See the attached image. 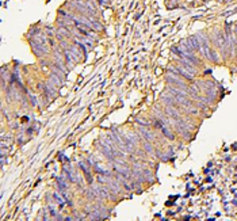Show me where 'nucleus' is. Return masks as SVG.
I'll return each instance as SVG.
<instances>
[{
	"label": "nucleus",
	"instance_id": "1",
	"mask_svg": "<svg viewBox=\"0 0 237 221\" xmlns=\"http://www.w3.org/2000/svg\"><path fill=\"white\" fill-rule=\"evenodd\" d=\"M30 45H31L33 52H34L37 56L48 55V48H46L45 44H41V42H37V41H34V39H33V41L30 42Z\"/></svg>",
	"mask_w": 237,
	"mask_h": 221
},
{
	"label": "nucleus",
	"instance_id": "2",
	"mask_svg": "<svg viewBox=\"0 0 237 221\" xmlns=\"http://www.w3.org/2000/svg\"><path fill=\"white\" fill-rule=\"evenodd\" d=\"M183 42L186 44L190 50H199V49H201V44H199L196 37H188L186 41H183Z\"/></svg>",
	"mask_w": 237,
	"mask_h": 221
},
{
	"label": "nucleus",
	"instance_id": "3",
	"mask_svg": "<svg viewBox=\"0 0 237 221\" xmlns=\"http://www.w3.org/2000/svg\"><path fill=\"white\" fill-rule=\"evenodd\" d=\"M138 133H140V134H141L146 141H149V142H151V141H154V138H156L154 133L149 130L146 126H141V128L138 129Z\"/></svg>",
	"mask_w": 237,
	"mask_h": 221
},
{
	"label": "nucleus",
	"instance_id": "4",
	"mask_svg": "<svg viewBox=\"0 0 237 221\" xmlns=\"http://www.w3.org/2000/svg\"><path fill=\"white\" fill-rule=\"evenodd\" d=\"M114 170H115L118 174H121V175L126 176V178H129V176H131V172H133V171H131L130 168H129V167H126L123 163L115 164V166H114Z\"/></svg>",
	"mask_w": 237,
	"mask_h": 221
},
{
	"label": "nucleus",
	"instance_id": "5",
	"mask_svg": "<svg viewBox=\"0 0 237 221\" xmlns=\"http://www.w3.org/2000/svg\"><path fill=\"white\" fill-rule=\"evenodd\" d=\"M69 50H71L75 61L79 63V61L81 60V57H83V55H84V52H80V46L79 45H72V46H69Z\"/></svg>",
	"mask_w": 237,
	"mask_h": 221
},
{
	"label": "nucleus",
	"instance_id": "6",
	"mask_svg": "<svg viewBox=\"0 0 237 221\" xmlns=\"http://www.w3.org/2000/svg\"><path fill=\"white\" fill-rule=\"evenodd\" d=\"M92 190L96 193V196L102 197V198H109L110 193L109 190H107V187H103V186H92Z\"/></svg>",
	"mask_w": 237,
	"mask_h": 221
},
{
	"label": "nucleus",
	"instance_id": "7",
	"mask_svg": "<svg viewBox=\"0 0 237 221\" xmlns=\"http://www.w3.org/2000/svg\"><path fill=\"white\" fill-rule=\"evenodd\" d=\"M180 67L184 68V69H186L187 72H190L191 75H195L196 73V69L192 67V63H190V61L186 60V58H183V60L180 61Z\"/></svg>",
	"mask_w": 237,
	"mask_h": 221
},
{
	"label": "nucleus",
	"instance_id": "8",
	"mask_svg": "<svg viewBox=\"0 0 237 221\" xmlns=\"http://www.w3.org/2000/svg\"><path fill=\"white\" fill-rule=\"evenodd\" d=\"M107 186H109V189L111 190V191L114 193V194H118V193L121 191V186H119V183L117 182V180H114V179L110 180Z\"/></svg>",
	"mask_w": 237,
	"mask_h": 221
},
{
	"label": "nucleus",
	"instance_id": "9",
	"mask_svg": "<svg viewBox=\"0 0 237 221\" xmlns=\"http://www.w3.org/2000/svg\"><path fill=\"white\" fill-rule=\"evenodd\" d=\"M90 26H91V29H93V30H96V31H102L103 30V26L100 25L98 20H95V18L93 16H90Z\"/></svg>",
	"mask_w": 237,
	"mask_h": 221
},
{
	"label": "nucleus",
	"instance_id": "10",
	"mask_svg": "<svg viewBox=\"0 0 237 221\" xmlns=\"http://www.w3.org/2000/svg\"><path fill=\"white\" fill-rule=\"evenodd\" d=\"M87 4V8H88V11L91 12V15H95L96 14V0H87L86 1Z\"/></svg>",
	"mask_w": 237,
	"mask_h": 221
},
{
	"label": "nucleus",
	"instance_id": "11",
	"mask_svg": "<svg viewBox=\"0 0 237 221\" xmlns=\"http://www.w3.org/2000/svg\"><path fill=\"white\" fill-rule=\"evenodd\" d=\"M161 132H163V134L167 136V137L170 138V140H173V133L171 132V129L168 128L165 124H163V125H161Z\"/></svg>",
	"mask_w": 237,
	"mask_h": 221
},
{
	"label": "nucleus",
	"instance_id": "12",
	"mask_svg": "<svg viewBox=\"0 0 237 221\" xmlns=\"http://www.w3.org/2000/svg\"><path fill=\"white\" fill-rule=\"evenodd\" d=\"M178 69H179V75H182L183 77H186L187 80H191V79H192V75L190 73V72H187L184 68H182L180 65H178Z\"/></svg>",
	"mask_w": 237,
	"mask_h": 221
},
{
	"label": "nucleus",
	"instance_id": "13",
	"mask_svg": "<svg viewBox=\"0 0 237 221\" xmlns=\"http://www.w3.org/2000/svg\"><path fill=\"white\" fill-rule=\"evenodd\" d=\"M57 182H58V186H60L61 191L64 193V190L68 189V185H67V182H65V178H64V176H58V178H57Z\"/></svg>",
	"mask_w": 237,
	"mask_h": 221
},
{
	"label": "nucleus",
	"instance_id": "14",
	"mask_svg": "<svg viewBox=\"0 0 237 221\" xmlns=\"http://www.w3.org/2000/svg\"><path fill=\"white\" fill-rule=\"evenodd\" d=\"M142 172H144V176H145V180H146V182H153V172H152V171L144 170Z\"/></svg>",
	"mask_w": 237,
	"mask_h": 221
},
{
	"label": "nucleus",
	"instance_id": "15",
	"mask_svg": "<svg viewBox=\"0 0 237 221\" xmlns=\"http://www.w3.org/2000/svg\"><path fill=\"white\" fill-rule=\"evenodd\" d=\"M61 79H62V77H60L58 75H56V73H53L51 75V77H50V81H53L56 86H61V83H62Z\"/></svg>",
	"mask_w": 237,
	"mask_h": 221
},
{
	"label": "nucleus",
	"instance_id": "16",
	"mask_svg": "<svg viewBox=\"0 0 237 221\" xmlns=\"http://www.w3.org/2000/svg\"><path fill=\"white\" fill-rule=\"evenodd\" d=\"M209 60L213 61V63H218V61H220V58H218V55L215 53L214 50H210V55H209Z\"/></svg>",
	"mask_w": 237,
	"mask_h": 221
},
{
	"label": "nucleus",
	"instance_id": "17",
	"mask_svg": "<svg viewBox=\"0 0 237 221\" xmlns=\"http://www.w3.org/2000/svg\"><path fill=\"white\" fill-rule=\"evenodd\" d=\"M144 149H145V152H146V153H153V152H154L153 147H152V144L149 142V141H146V142L144 144Z\"/></svg>",
	"mask_w": 237,
	"mask_h": 221
},
{
	"label": "nucleus",
	"instance_id": "18",
	"mask_svg": "<svg viewBox=\"0 0 237 221\" xmlns=\"http://www.w3.org/2000/svg\"><path fill=\"white\" fill-rule=\"evenodd\" d=\"M39 33H41V30H39L38 27H33V29H30V31H29V37H33V38H34V37H37V35L39 34Z\"/></svg>",
	"mask_w": 237,
	"mask_h": 221
},
{
	"label": "nucleus",
	"instance_id": "19",
	"mask_svg": "<svg viewBox=\"0 0 237 221\" xmlns=\"http://www.w3.org/2000/svg\"><path fill=\"white\" fill-rule=\"evenodd\" d=\"M80 167H81V170L84 171V172H90V163L88 161H80Z\"/></svg>",
	"mask_w": 237,
	"mask_h": 221
},
{
	"label": "nucleus",
	"instance_id": "20",
	"mask_svg": "<svg viewBox=\"0 0 237 221\" xmlns=\"http://www.w3.org/2000/svg\"><path fill=\"white\" fill-rule=\"evenodd\" d=\"M46 33H48L49 37H53V34H54V30L50 29V27H48V29H46Z\"/></svg>",
	"mask_w": 237,
	"mask_h": 221
},
{
	"label": "nucleus",
	"instance_id": "21",
	"mask_svg": "<svg viewBox=\"0 0 237 221\" xmlns=\"http://www.w3.org/2000/svg\"><path fill=\"white\" fill-rule=\"evenodd\" d=\"M30 102H31L33 105L36 106V105H37V99H36V96H30Z\"/></svg>",
	"mask_w": 237,
	"mask_h": 221
},
{
	"label": "nucleus",
	"instance_id": "22",
	"mask_svg": "<svg viewBox=\"0 0 237 221\" xmlns=\"http://www.w3.org/2000/svg\"><path fill=\"white\" fill-rule=\"evenodd\" d=\"M48 41H49V44H50V46H51V48H56V44H54V39H51V38H49V39H48Z\"/></svg>",
	"mask_w": 237,
	"mask_h": 221
},
{
	"label": "nucleus",
	"instance_id": "23",
	"mask_svg": "<svg viewBox=\"0 0 237 221\" xmlns=\"http://www.w3.org/2000/svg\"><path fill=\"white\" fill-rule=\"evenodd\" d=\"M100 4H109V0H98Z\"/></svg>",
	"mask_w": 237,
	"mask_h": 221
},
{
	"label": "nucleus",
	"instance_id": "24",
	"mask_svg": "<svg viewBox=\"0 0 237 221\" xmlns=\"http://www.w3.org/2000/svg\"><path fill=\"white\" fill-rule=\"evenodd\" d=\"M25 141H23V137H18V144H23Z\"/></svg>",
	"mask_w": 237,
	"mask_h": 221
},
{
	"label": "nucleus",
	"instance_id": "25",
	"mask_svg": "<svg viewBox=\"0 0 237 221\" xmlns=\"http://www.w3.org/2000/svg\"><path fill=\"white\" fill-rule=\"evenodd\" d=\"M6 163V156H1V164Z\"/></svg>",
	"mask_w": 237,
	"mask_h": 221
}]
</instances>
